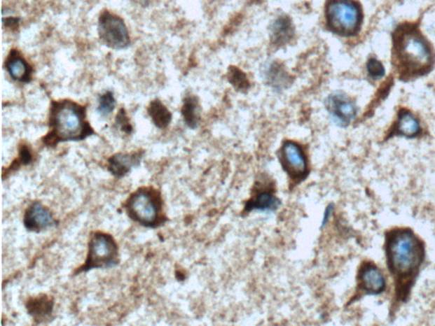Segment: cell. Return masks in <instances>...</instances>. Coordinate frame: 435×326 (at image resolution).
<instances>
[{
  "label": "cell",
  "mask_w": 435,
  "mask_h": 326,
  "mask_svg": "<svg viewBox=\"0 0 435 326\" xmlns=\"http://www.w3.org/2000/svg\"><path fill=\"white\" fill-rule=\"evenodd\" d=\"M391 63L401 82L427 76L435 66V50L417 22L401 23L392 33Z\"/></svg>",
  "instance_id": "obj_1"
},
{
  "label": "cell",
  "mask_w": 435,
  "mask_h": 326,
  "mask_svg": "<svg viewBox=\"0 0 435 326\" xmlns=\"http://www.w3.org/2000/svg\"><path fill=\"white\" fill-rule=\"evenodd\" d=\"M49 129L43 142L51 148L60 143L85 141L95 134L87 120V107L70 99L51 102Z\"/></svg>",
  "instance_id": "obj_2"
},
{
  "label": "cell",
  "mask_w": 435,
  "mask_h": 326,
  "mask_svg": "<svg viewBox=\"0 0 435 326\" xmlns=\"http://www.w3.org/2000/svg\"><path fill=\"white\" fill-rule=\"evenodd\" d=\"M127 217L143 227L156 229L165 224L160 190L153 186H144L127 197L123 205Z\"/></svg>",
  "instance_id": "obj_3"
},
{
  "label": "cell",
  "mask_w": 435,
  "mask_h": 326,
  "mask_svg": "<svg viewBox=\"0 0 435 326\" xmlns=\"http://www.w3.org/2000/svg\"><path fill=\"white\" fill-rule=\"evenodd\" d=\"M422 249L420 242L409 230L394 232L388 242V261L393 272L401 276L415 271L420 266Z\"/></svg>",
  "instance_id": "obj_4"
},
{
  "label": "cell",
  "mask_w": 435,
  "mask_h": 326,
  "mask_svg": "<svg viewBox=\"0 0 435 326\" xmlns=\"http://www.w3.org/2000/svg\"><path fill=\"white\" fill-rule=\"evenodd\" d=\"M325 17L327 27L338 35L352 37L361 31L363 12L354 0H327Z\"/></svg>",
  "instance_id": "obj_5"
},
{
  "label": "cell",
  "mask_w": 435,
  "mask_h": 326,
  "mask_svg": "<svg viewBox=\"0 0 435 326\" xmlns=\"http://www.w3.org/2000/svg\"><path fill=\"white\" fill-rule=\"evenodd\" d=\"M117 242L110 234L95 232L90 234L85 264L74 271V276L93 269H111L120 262Z\"/></svg>",
  "instance_id": "obj_6"
},
{
  "label": "cell",
  "mask_w": 435,
  "mask_h": 326,
  "mask_svg": "<svg viewBox=\"0 0 435 326\" xmlns=\"http://www.w3.org/2000/svg\"><path fill=\"white\" fill-rule=\"evenodd\" d=\"M98 34L101 41L113 50H123L130 45L129 31L118 15L103 11L99 17Z\"/></svg>",
  "instance_id": "obj_7"
},
{
  "label": "cell",
  "mask_w": 435,
  "mask_h": 326,
  "mask_svg": "<svg viewBox=\"0 0 435 326\" xmlns=\"http://www.w3.org/2000/svg\"><path fill=\"white\" fill-rule=\"evenodd\" d=\"M282 169L295 183L304 181L310 173L308 158L298 143L286 141L280 150Z\"/></svg>",
  "instance_id": "obj_8"
},
{
  "label": "cell",
  "mask_w": 435,
  "mask_h": 326,
  "mask_svg": "<svg viewBox=\"0 0 435 326\" xmlns=\"http://www.w3.org/2000/svg\"><path fill=\"white\" fill-rule=\"evenodd\" d=\"M325 104L330 116L339 126H348L357 117V106L344 93L335 92L329 95Z\"/></svg>",
  "instance_id": "obj_9"
},
{
  "label": "cell",
  "mask_w": 435,
  "mask_h": 326,
  "mask_svg": "<svg viewBox=\"0 0 435 326\" xmlns=\"http://www.w3.org/2000/svg\"><path fill=\"white\" fill-rule=\"evenodd\" d=\"M23 224L29 232L39 233L53 227L55 220L49 208L41 202L35 201L26 209Z\"/></svg>",
  "instance_id": "obj_10"
},
{
  "label": "cell",
  "mask_w": 435,
  "mask_h": 326,
  "mask_svg": "<svg viewBox=\"0 0 435 326\" xmlns=\"http://www.w3.org/2000/svg\"><path fill=\"white\" fill-rule=\"evenodd\" d=\"M142 157V150L114 154L107 160V169L115 178H122L130 173L132 169L141 164Z\"/></svg>",
  "instance_id": "obj_11"
},
{
  "label": "cell",
  "mask_w": 435,
  "mask_h": 326,
  "mask_svg": "<svg viewBox=\"0 0 435 326\" xmlns=\"http://www.w3.org/2000/svg\"><path fill=\"white\" fill-rule=\"evenodd\" d=\"M6 69L14 81L29 83L33 78L32 67L23 55L18 50H11L6 61Z\"/></svg>",
  "instance_id": "obj_12"
},
{
  "label": "cell",
  "mask_w": 435,
  "mask_h": 326,
  "mask_svg": "<svg viewBox=\"0 0 435 326\" xmlns=\"http://www.w3.org/2000/svg\"><path fill=\"white\" fill-rule=\"evenodd\" d=\"M282 204L280 199L275 194L272 190L263 188L256 190L250 200L247 202L245 210L247 212L258 211L261 213H274Z\"/></svg>",
  "instance_id": "obj_13"
},
{
  "label": "cell",
  "mask_w": 435,
  "mask_h": 326,
  "mask_svg": "<svg viewBox=\"0 0 435 326\" xmlns=\"http://www.w3.org/2000/svg\"><path fill=\"white\" fill-rule=\"evenodd\" d=\"M392 134L401 135L407 138H414L421 134L422 128L417 118L408 109L399 111L396 121L394 122Z\"/></svg>",
  "instance_id": "obj_14"
},
{
  "label": "cell",
  "mask_w": 435,
  "mask_h": 326,
  "mask_svg": "<svg viewBox=\"0 0 435 326\" xmlns=\"http://www.w3.org/2000/svg\"><path fill=\"white\" fill-rule=\"evenodd\" d=\"M360 285L362 290L371 294H378L384 292L385 289V279L380 270L374 265H366L361 269Z\"/></svg>",
  "instance_id": "obj_15"
},
{
  "label": "cell",
  "mask_w": 435,
  "mask_h": 326,
  "mask_svg": "<svg viewBox=\"0 0 435 326\" xmlns=\"http://www.w3.org/2000/svg\"><path fill=\"white\" fill-rule=\"evenodd\" d=\"M26 308L34 320L41 322L51 316L53 312L54 302L49 296L39 295L30 298L27 302Z\"/></svg>",
  "instance_id": "obj_16"
},
{
  "label": "cell",
  "mask_w": 435,
  "mask_h": 326,
  "mask_svg": "<svg viewBox=\"0 0 435 326\" xmlns=\"http://www.w3.org/2000/svg\"><path fill=\"white\" fill-rule=\"evenodd\" d=\"M147 113H149L154 125L159 129L167 128L172 121V114L160 99H156L151 101L149 108H147Z\"/></svg>",
  "instance_id": "obj_17"
},
{
  "label": "cell",
  "mask_w": 435,
  "mask_h": 326,
  "mask_svg": "<svg viewBox=\"0 0 435 326\" xmlns=\"http://www.w3.org/2000/svg\"><path fill=\"white\" fill-rule=\"evenodd\" d=\"M182 116L189 128H197L199 122V105L197 98L188 97L184 99Z\"/></svg>",
  "instance_id": "obj_18"
},
{
  "label": "cell",
  "mask_w": 435,
  "mask_h": 326,
  "mask_svg": "<svg viewBox=\"0 0 435 326\" xmlns=\"http://www.w3.org/2000/svg\"><path fill=\"white\" fill-rule=\"evenodd\" d=\"M292 35V27L287 20L280 18L275 22L272 27V37L275 43L286 42L289 41Z\"/></svg>",
  "instance_id": "obj_19"
},
{
  "label": "cell",
  "mask_w": 435,
  "mask_h": 326,
  "mask_svg": "<svg viewBox=\"0 0 435 326\" xmlns=\"http://www.w3.org/2000/svg\"><path fill=\"white\" fill-rule=\"evenodd\" d=\"M116 107L114 94L111 91L99 95L97 111L101 116L106 118L113 113Z\"/></svg>",
  "instance_id": "obj_20"
},
{
  "label": "cell",
  "mask_w": 435,
  "mask_h": 326,
  "mask_svg": "<svg viewBox=\"0 0 435 326\" xmlns=\"http://www.w3.org/2000/svg\"><path fill=\"white\" fill-rule=\"evenodd\" d=\"M32 161H33V154H32L30 147L27 144H22L20 146L18 158L12 162L10 168L7 169V172L11 170H17L22 166L29 165Z\"/></svg>",
  "instance_id": "obj_21"
},
{
  "label": "cell",
  "mask_w": 435,
  "mask_h": 326,
  "mask_svg": "<svg viewBox=\"0 0 435 326\" xmlns=\"http://www.w3.org/2000/svg\"><path fill=\"white\" fill-rule=\"evenodd\" d=\"M366 67L367 73H368L369 76L373 78L374 80L385 77V66L382 64V62H379L376 58H370L368 62H367Z\"/></svg>",
  "instance_id": "obj_22"
},
{
  "label": "cell",
  "mask_w": 435,
  "mask_h": 326,
  "mask_svg": "<svg viewBox=\"0 0 435 326\" xmlns=\"http://www.w3.org/2000/svg\"><path fill=\"white\" fill-rule=\"evenodd\" d=\"M115 123L117 128L120 129L123 133L130 134L132 131H133V127L131 125L130 118H127L126 111L123 108H121L120 111H118L115 118Z\"/></svg>",
  "instance_id": "obj_23"
},
{
  "label": "cell",
  "mask_w": 435,
  "mask_h": 326,
  "mask_svg": "<svg viewBox=\"0 0 435 326\" xmlns=\"http://www.w3.org/2000/svg\"><path fill=\"white\" fill-rule=\"evenodd\" d=\"M335 206L333 204H331L326 206L324 213H323L322 220L321 222V229L324 228L325 226L329 224L331 218L333 217Z\"/></svg>",
  "instance_id": "obj_24"
},
{
  "label": "cell",
  "mask_w": 435,
  "mask_h": 326,
  "mask_svg": "<svg viewBox=\"0 0 435 326\" xmlns=\"http://www.w3.org/2000/svg\"><path fill=\"white\" fill-rule=\"evenodd\" d=\"M4 26L9 27V29H18L19 25V19L13 17L3 19Z\"/></svg>",
  "instance_id": "obj_25"
},
{
  "label": "cell",
  "mask_w": 435,
  "mask_h": 326,
  "mask_svg": "<svg viewBox=\"0 0 435 326\" xmlns=\"http://www.w3.org/2000/svg\"><path fill=\"white\" fill-rule=\"evenodd\" d=\"M275 74H277H277H279V73H280V71H279V70H277H277H275ZM270 76H271V77H272V78H273V80H272L273 82H274L275 80H277V79H278V78H279L278 76H277V78H275V75H270Z\"/></svg>",
  "instance_id": "obj_26"
}]
</instances>
